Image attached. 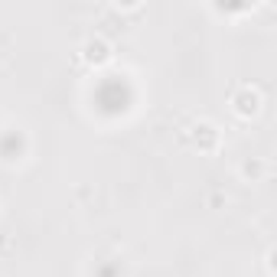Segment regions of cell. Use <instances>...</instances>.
Here are the masks:
<instances>
[{
  "label": "cell",
  "mask_w": 277,
  "mask_h": 277,
  "mask_svg": "<svg viewBox=\"0 0 277 277\" xmlns=\"http://www.w3.org/2000/svg\"><path fill=\"white\" fill-rule=\"evenodd\" d=\"M88 59H95V62H104V59H108V46H104V42H88Z\"/></svg>",
  "instance_id": "1"
}]
</instances>
